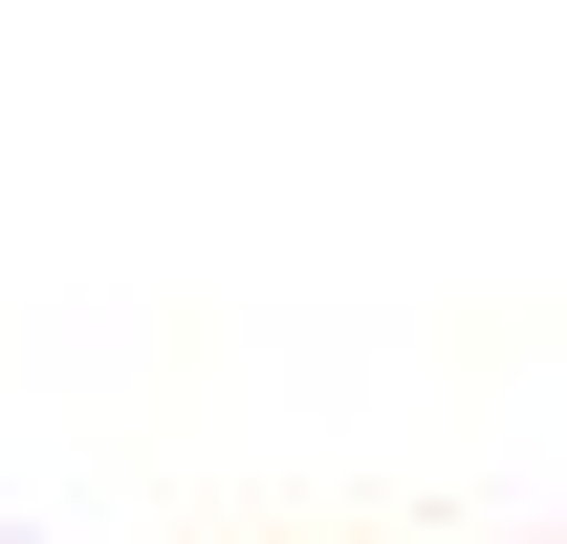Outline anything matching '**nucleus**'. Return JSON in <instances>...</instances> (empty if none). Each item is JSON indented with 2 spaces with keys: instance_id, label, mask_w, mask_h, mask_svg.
Masks as SVG:
<instances>
[]
</instances>
